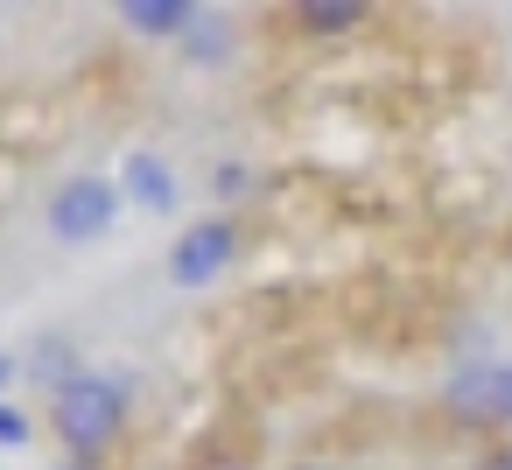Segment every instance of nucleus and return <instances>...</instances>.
<instances>
[{"label": "nucleus", "instance_id": "1", "mask_svg": "<svg viewBox=\"0 0 512 470\" xmlns=\"http://www.w3.org/2000/svg\"><path fill=\"white\" fill-rule=\"evenodd\" d=\"M120 386L113 379H92V372H78V379H64V393H57V435H64V449H78V456H99L113 435H120Z\"/></svg>", "mask_w": 512, "mask_h": 470}, {"label": "nucleus", "instance_id": "2", "mask_svg": "<svg viewBox=\"0 0 512 470\" xmlns=\"http://www.w3.org/2000/svg\"><path fill=\"white\" fill-rule=\"evenodd\" d=\"M232 246H239V232H232L225 218H197V225L169 246V281H176V288H211V281L232 267Z\"/></svg>", "mask_w": 512, "mask_h": 470}, {"label": "nucleus", "instance_id": "3", "mask_svg": "<svg viewBox=\"0 0 512 470\" xmlns=\"http://www.w3.org/2000/svg\"><path fill=\"white\" fill-rule=\"evenodd\" d=\"M113 218H120V190L106 176H78L50 197V232L57 239H99Z\"/></svg>", "mask_w": 512, "mask_h": 470}, {"label": "nucleus", "instance_id": "4", "mask_svg": "<svg viewBox=\"0 0 512 470\" xmlns=\"http://www.w3.org/2000/svg\"><path fill=\"white\" fill-rule=\"evenodd\" d=\"M442 400L463 414V421H512V365H463Z\"/></svg>", "mask_w": 512, "mask_h": 470}, {"label": "nucleus", "instance_id": "5", "mask_svg": "<svg viewBox=\"0 0 512 470\" xmlns=\"http://www.w3.org/2000/svg\"><path fill=\"white\" fill-rule=\"evenodd\" d=\"M120 190H127L134 204H148V211H176V169H169V162H155V155H127Z\"/></svg>", "mask_w": 512, "mask_h": 470}, {"label": "nucleus", "instance_id": "6", "mask_svg": "<svg viewBox=\"0 0 512 470\" xmlns=\"http://www.w3.org/2000/svg\"><path fill=\"white\" fill-rule=\"evenodd\" d=\"M127 29H141V36H183L190 22H197V8L190 0H127Z\"/></svg>", "mask_w": 512, "mask_h": 470}, {"label": "nucleus", "instance_id": "7", "mask_svg": "<svg viewBox=\"0 0 512 470\" xmlns=\"http://www.w3.org/2000/svg\"><path fill=\"white\" fill-rule=\"evenodd\" d=\"M295 22H302V29H316V36H337V29H358V22H365V8H358V0H302Z\"/></svg>", "mask_w": 512, "mask_h": 470}, {"label": "nucleus", "instance_id": "8", "mask_svg": "<svg viewBox=\"0 0 512 470\" xmlns=\"http://www.w3.org/2000/svg\"><path fill=\"white\" fill-rule=\"evenodd\" d=\"M22 442H29V421H22L8 400H0V449H22Z\"/></svg>", "mask_w": 512, "mask_h": 470}, {"label": "nucleus", "instance_id": "9", "mask_svg": "<svg viewBox=\"0 0 512 470\" xmlns=\"http://www.w3.org/2000/svg\"><path fill=\"white\" fill-rule=\"evenodd\" d=\"M484 470H512V456H491V463H484Z\"/></svg>", "mask_w": 512, "mask_h": 470}, {"label": "nucleus", "instance_id": "10", "mask_svg": "<svg viewBox=\"0 0 512 470\" xmlns=\"http://www.w3.org/2000/svg\"><path fill=\"white\" fill-rule=\"evenodd\" d=\"M8 372H15V365H8V358H0V386H8Z\"/></svg>", "mask_w": 512, "mask_h": 470}]
</instances>
